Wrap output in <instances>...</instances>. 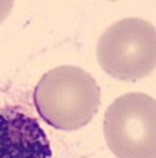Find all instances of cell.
Returning <instances> with one entry per match:
<instances>
[{"label":"cell","instance_id":"7a4b0ae2","mask_svg":"<svg viewBox=\"0 0 156 158\" xmlns=\"http://www.w3.org/2000/svg\"><path fill=\"white\" fill-rule=\"evenodd\" d=\"M101 68L118 81H139L156 65V29L139 19H120L106 29L96 48Z\"/></svg>","mask_w":156,"mask_h":158},{"label":"cell","instance_id":"277c9868","mask_svg":"<svg viewBox=\"0 0 156 158\" xmlns=\"http://www.w3.org/2000/svg\"><path fill=\"white\" fill-rule=\"evenodd\" d=\"M0 158H52L46 131L19 108L0 109Z\"/></svg>","mask_w":156,"mask_h":158},{"label":"cell","instance_id":"3957f363","mask_svg":"<svg viewBox=\"0 0 156 158\" xmlns=\"http://www.w3.org/2000/svg\"><path fill=\"white\" fill-rule=\"evenodd\" d=\"M104 138L117 158H156V103L145 94L117 98L104 114Z\"/></svg>","mask_w":156,"mask_h":158},{"label":"cell","instance_id":"6da1fadb","mask_svg":"<svg viewBox=\"0 0 156 158\" xmlns=\"http://www.w3.org/2000/svg\"><path fill=\"white\" fill-rule=\"evenodd\" d=\"M33 104L47 125L74 131L92 122L101 104V90L96 79L85 70L62 65L38 81Z\"/></svg>","mask_w":156,"mask_h":158},{"label":"cell","instance_id":"5b68a950","mask_svg":"<svg viewBox=\"0 0 156 158\" xmlns=\"http://www.w3.org/2000/svg\"><path fill=\"white\" fill-rule=\"evenodd\" d=\"M13 6H14V3H13L11 0H0V24L8 18Z\"/></svg>","mask_w":156,"mask_h":158}]
</instances>
